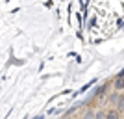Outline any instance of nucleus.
Here are the masks:
<instances>
[{
	"label": "nucleus",
	"mask_w": 124,
	"mask_h": 119,
	"mask_svg": "<svg viewBox=\"0 0 124 119\" xmlns=\"http://www.w3.org/2000/svg\"><path fill=\"white\" fill-rule=\"evenodd\" d=\"M113 89L119 93H124V71L113 78Z\"/></svg>",
	"instance_id": "nucleus-1"
},
{
	"label": "nucleus",
	"mask_w": 124,
	"mask_h": 119,
	"mask_svg": "<svg viewBox=\"0 0 124 119\" xmlns=\"http://www.w3.org/2000/svg\"><path fill=\"white\" fill-rule=\"evenodd\" d=\"M120 115H122V114H120L115 106H111V108L106 110V119H120Z\"/></svg>",
	"instance_id": "nucleus-2"
},
{
	"label": "nucleus",
	"mask_w": 124,
	"mask_h": 119,
	"mask_svg": "<svg viewBox=\"0 0 124 119\" xmlns=\"http://www.w3.org/2000/svg\"><path fill=\"white\" fill-rule=\"evenodd\" d=\"M119 97H120V93L113 89V91L108 95V104H111V106H117V102H119Z\"/></svg>",
	"instance_id": "nucleus-3"
},
{
	"label": "nucleus",
	"mask_w": 124,
	"mask_h": 119,
	"mask_svg": "<svg viewBox=\"0 0 124 119\" xmlns=\"http://www.w3.org/2000/svg\"><path fill=\"white\" fill-rule=\"evenodd\" d=\"M115 108L119 110L120 114H124V93H120V97H119V102H117V106Z\"/></svg>",
	"instance_id": "nucleus-4"
},
{
	"label": "nucleus",
	"mask_w": 124,
	"mask_h": 119,
	"mask_svg": "<svg viewBox=\"0 0 124 119\" xmlns=\"http://www.w3.org/2000/svg\"><path fill=\"white\" fill-rule=\"evenodd\" d=\"M94 114H96V112H93V110H87V112L83 114L82 119H94Z\"/></svg>",
	"instance_id": "nucleus-5"
},
{
	"label": "nucleus",
	"mask_w": 124,
	"mask_h": 119,
	"mask_svg": "<svg viewBox=\"0 0 124 119\" xmlns=\"http://www.w3.org/2000/svg\"><path fill=\"white\" fill-rule=\"evenodd\" d=\"M94 119H106V110H98L94 114Z\"/></svg>",
	"instance_id": "nucleus-6"
},
{
	"label": "nucleus",
	"mask_w": 124,
	"mask_h": 119,
	"mask_svg": "<svg viewBox=\"0 0 124 119\" xmlns=\"http://www.w3.org/2000/svg\"><path fill=\"white\" fill-rule=\"evenodd\" d=\"M63 119H69V117H63Z\"/></svg>",
	"instance_id": "nucleus-7"
}]
</instances>
